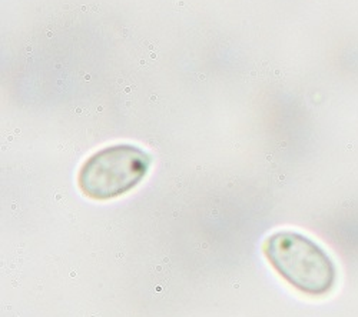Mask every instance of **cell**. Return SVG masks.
<instances>
[{
    "instance_id": "cell-1",
    "label": "cell",
    "mask_w": 358,
    "mask_h": 317,
    "mask_svg": "<svg viewBox=\"0 0 358 317\" xmlns=\"http://www.w3.org/2000/svg\"><path fill=\"white\" fill-rule=\"evenodd\" d=\"M264 254L278 274L297 290L322 296L337 281V267L318 243L292 230H281L267 237Z\"/></svg>"
},
{
    "instance_id": "cell-2",
    "label": "cell",
    "mask_w": 358,
    "mask_h": 317,
    "mask_svg": "<svg viewBox=\"0 0 358 317\" xmlns=\"http://www.w3.org/2000/svg\"><path fill=\"white\" fill-rule=\"evenodd\" d=\"M151 164V154L138 146H108L86 158L77 174V184L93 200H110L136 187Z\"/></svg>"
}]
</instances>
